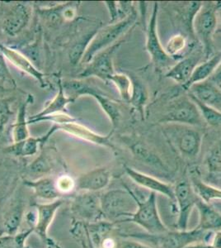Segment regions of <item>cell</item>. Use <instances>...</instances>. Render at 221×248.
<instances>
[{
	"label": "cell",
	"instance_id": "ac0fdd59",
	"mask_svg": "<svg viewBox=\"0 0 221 248\" xmlns=\"http://www.w3.org/2000/svg\"><path fill=\"white\" fill-rule=\"evenodd\" d=\"M64 202L65 201L59 199L52 202L38 203L36 205L37 210V222L34 227V232H37L45 243L49 239L47 237L48 229L56 216V212L58 211Z\"/></svg>",
	"mask_w": 221,
	"mask_h": 248
},
{
	"label": "cell",
	"instance_id": "1f68e13d",
	"mask_svg": "<svg viewBox=\"0 0 221 248\" xmlns=\"http://www.w3.org/2000/svg\"><path fill=\"white\" fill-rule=\"evenodd\" d=\"M33 100L32 95L29 94L28 99L21 105L17 112V119L13 127V140L14 142H19L30 137L28 131V122L27 119V109L28 105Z\"/></svg>",
	"mask_w": 221,
	"mask_h": 248
},
{
	"label": "cell",
	"instance_id": "8fae6325",
	"mask_svg": "<svg viewBox=\"0 0 221 248\" xmlns=\"http://www.w3.org/2000/svg\"><path fill=\"white\" fill-rule=\"evenodd\" d=\"M121 42L116 43L106 50L96 55L93 59L88 64L84 71L79 75L80 79L88 77H97L104 81H110L111 77L116 73L113 65L114 54L118 51Z\"/></svg>",
	"mask_w": 221,
	"mask_h": 248
},
{
	"label": "cell",
	"instance_id": "7402d4cb",
	"mask_svg": "<svg viewBox=\"0 0 221 248\" xmlns=\"http://www.w3.org/2000/svg\"><path fill=\"white\" fill-rule=\"evenodd\" d=\"M0 52L3 54L4 57L9 60L13 65L20 69L21 71L28 74L29 76L33 77L34 79H37V81L39 82L40 85H42V87H45L46 85L45 75L42 73V71H38V69L35 67V65L23 54L15 49L8 47L1 44H0Z\"/></svg>",
	"mask_w": 221,
	"mask_h": 248
},
{
	"label": "cell",
	"instance_id": "7a4b0ae2",
	"mask_svg": "<svg viewBox=\"0 0 221 248\" xmlns=\"http://www.w3.org/2000/svg\"><path fill=\"white\" fill-rule=\"evenodd\" d=\"M136 20L137 15L134 11L117 23H110L109 25L96 31L84 52L81 63L88 65L96 55L119 43L120 38L134 27Z\"/></svg>",
	"mask_w": 221,
	"mask_h": 248
},
{
	"label": "cell",
	"instance_id": "60d3db41",
	"mask_svg": "<svg viewBox=\"0 0 221 248\" xmlns=\"http://www.w3.org/2000/svg\"><path fill=\"white\" fill-rule=\"evenodd\" d=\"M210 82H212L213 84H215L216 86L221 88V63L219 65L218 68L216 69L215 73L213 74L210 77V79H208Z\"/></svg>",
	"mask_w": 221,
	"mask_h": 248
},
{
	"label": "cell",
	"instance_id": "44dd1931",
	"mask_svg": "<svg viewBox=\"0 0 221 248\" xmlns=\"http://www.w3.org/2000/svg\"><path fill=\"white\" fill-rule=\"evenodd\" d=\"M188 94L205 105L221 111V90L209 79L192 85Z\"/></svg>",
	"mask_w": 221,
	"mask_h": 248
},
{
	"label": "cell",
	"instance_id": "277c9868",
	"mask_svg": "<svg viewBox=\"0 0 221 248\" xmlns=\"http://www.w3.org/2000/svg\"><path fill=\"white\" fill-rule=\"evenodd\" d=\"M217 27L215 2H204L193 20L194 37L202 46L205 60L214 55V36Z\"/></svg>",
	"mask_w": 221,
	"mask_h": 248
},
{
	"label": "cell",
	"instance_id": "ab89813d",
	"mask_svg": "<svg viewBox=\"0 0 221 248\" xmlns=\"http://www.w3.org/2000/svg\"><path fill=\"white\" fill-rule=\"evenodd\" d=\"M118 248H152L144 243L136 241H123L119 244Z\"/></svg>",
	"mask_w": 221,
	"mask_h": 248
},
{
	"label": "cell",
	"instance_id": "5b68a950",
	"mask_svg": "<svg viewBox=\"0 0 221 248\" xmlns=\"http://www.w3.org/2000/svg\"><path fill=\"white\" fill-rule=\"evenodd\" d=\"M65 93L68 97L73 99L74 101L80 96L91 95L98 101L106 116L112 123V132L118 127L121 118L120 106L117 102L110 99L108 96L97 91L95 88L85 83L81 79H71L62 81Z\"/></svg>",
	"mask_w": 221,
	"mask_h": 248
},
{
	"label": "cell",
	"instance_id": "4fadbf2b",
	"mask_svg": "<svg viewBox=\"0 0 221 248\" xmlns=\"http://www.w3.org/2000/svg\"><path fill=\"white\" fill-rule=\"evenodd\" d=\"M31 10L28 4L15 3L3 17V30L9 37H17L30 22Z\"/></svg>",
	"mask_w": 221,
	"mask_h": 248
},
{
	"label": "cell",
	"instance_id": "bcb514c9",
	"mask_svg": "<svg viewBox=\"0 0 221 248\" xmlns=\"http://www.w3.org/2000/svg\"></svg>",
	"mask_w": 221,
	"mask_h": 248
},
{
	"label": "cell",
	"instance_id": "cb8c5ba5",
	"mask_svg": "<svg viewBox=\"0 0 221 248\" xmlns=\"http://www.w3.org/2000/svg\"><path fill=\"white\" fill-rule=\"evenodd\" d=\"M199 213V223L196 228L204 231L216 232L221 230V214L210 203L199 199L196 204Z\"/></svg>",
	"mask_w": 221,
	"mask_h": 248
},
{
	"label": "cell",
	"instance_id": "2e32d148",
	"mask_svg": "<svg viewBox=\"0 0 221 248\" xmlns=\"http://www.w3.org/2000/svg\"><path fill=\"white\" fill-rule=\"evenodd\" d=\"M129 148L135 160L140 161V163L164 174L170 173V168L168 164L144 141L138 139L132 140L130 142Z\"/></svg>",
	"mask_w": 221,
	"mask_h": 248
},
{
	"label": "cell",
	"instance_id": "d4e9b609",
	"mask_svg": "<svg viewBox=\"0 0 221 248\" xmlns=\"http://www.w3.org/2000/svg\"><path fill=\"white\" fill-rule=\"evenodd\" d=\"M58 88L59 91L56 94V97L51 100L42 111L39 113L31 116L28 119V124H36L40 119L44 118L45 116L56 114V113H64L66 106L70 103H74V100L66 95L65 91L63 89L61 79H58Z\"/></svg>",
	"mask_w": 221,
	"mask_h": 248
},
{
	"label": "cell",
	"instance_id": "f1b7e54d",
	"mask_svg": "<svg viewBox=\"0 0 221 248\" xmlns=\"http://www.w3.org/2000/svg\"><path fill=\"white\" fill-rule=\"evenodd\" d=\"M164 49L171 58L177 62L193 51L194 44H190L185 34L177 33L168 39Z\"/></svg>",
	"mask_w": 221,
	"mask_h": 248
},
{
	"label": "cell",
	"instance_id": "3957f363",
	"mask_svg": "<svg viewBox=\"0 0 221 248\" xmlns=\"http://www.w3.org/2000/svg\"><path fill=\"white\" fill-rule=\"evenodd\" d=\"M137 195L125 186V189H112L100 195L104 219L112 222H126L137 209Z\"/></svg>",
	"mask_w": 221,
	"mask_h": 248
},
{
	"label": "cell",
	"instance_id": "7c38bea8",
	"mask_svg": "<svg viewBox=\"0 0 221 248\" xmlns=\"http://www.w3.org/2000/svg\"><path fill=\"white\" fill-rule=\"evenodd\" d=\"M74 215L88 223L103 220L100 195L93 192H86L74 198L71 206Z\"/></svg>",
	"mask_w": 221,
	"mask_h": 248
},
{
	"label": "cell",
	"instance_id": "74e56055",
	"mask_svg": "<svg viewBox=\"0 0 221 248\" xmlns=\"http://www.w3.org/2000/svg\"><path fill=\"white\" fill-rule=\"evenodd\" d=\"M11 114L10 102L8 99H0V133L3 132Z\"/></svg>",
	"mask_w": 221,
	"mask_h": 248
},
{
	"label": "cell",
	"instance_id": "9c48e42d",
	"mask_svg": "<svg viewBox=\"0 0 221 248\" xmlns=\"http://www.w3.org/2000/svg\"><path fill=\"white\" fill-rule=\"evenodd\" d=\"M158 14L159 3H154L151 16L149 17L146 29V51L157 69L171 68L177 62L168 56L160 42L158 33Z\"/></svg>",
	"mask_w": 221,
	"mask_h": 248
},
{
	"label": "cell",
	"instance_id": "836d02e7",
	"mask_svg": "<svg viewBox=\"0 0 221 248\" xmlns=\"http://www.w3.org/2000/svg\"><path fill=\"white\" fill-rule=\"evenodd\" d=\"M110 81L112 82L116 88L118 89V92L120 93V98L123 99L124 101L129 103L131 97H132V88H133L132 77H130L126 74L116 72L111 77Z\"/></svg>",
	"mask_w": 221,
	"mask_h": 248
},
{
	"label": "cell",
	"instance_id": "d6a6232c",
	"mask_svg": "<svg viewBox=\"0 0 221 248\" xmlns=\"http://www.w3.org/2000/svg\"><path fill=\"white\" fill-rule=\"evenodd\" d=\"M132 82L133 88L129 103L144 119L146 116V106L148 101V91L143 82L140 81V79H132Z\"/></svg>",
	"mask_w": 221,
	"mask_h": 248
},
{
	"label": "cell",
	"instance_id": "ee69618b",
	"mask_svg": "<svg viewBox=\"0 0 221 248\" xmlns=\"http://www.w3.org/2000/svg\"><path fill=\"white\" fill-rule=\"evenodd\" d=\"M186 248H215L210 243H200L188 246Z\"/></svg>",
	"mask_w": 221,
	"mask_h": 248
},
{
	"label": "cell",
	"instance_id": "52a82bcc",
	"mask_svg": "<svg viewBox=\"0 0 221 248\" xmlns=\"http://www.w3.org/2000/svg\"><path fill=\"white\" fill-rule=\"evenodd\" d=\"M160 122L162 124H184L196 127H202L206 124L198 108L189 96H182L172 102Z\"/></svg>",
	"mask_w": 221,
	"mask_h": 248
},
{
	"label": "cell",
	"instance_id": "484cf974",
	"mask_svg": "<svg viewBox=\"0 0 221 248\" xmlns=\"http://www.w3.org/2000/svg\"><path fill=\"white\" fill-rule=\"evenodd\" d=\"M188 176L196 195L202 201L209 203L213 201H221V189L206 183L198 169L190 170Z\"/></svg>",
	"mask_w": 221,
	"mask_h": 248
},
{
	"label": "cell",
	"instance_id": "ffe728a7",
	"mask_svg": "<svg viewBox=\"0 0 221 248\" xmlns=\"http://www.w3.org/2000/svg\"><path fill=\"white\" fill-rule=\"evenodd\" d=\"M57 130H59L58 124H54L45 135L39 138L29 137L23 141L14 142L11 146L6 147L5 152L15 156H31L36 155L40 147H42Z\"/></svg>",
	"mask_w": 221,
	"mask_h": 248
},
{
	"label": "cell",
	"instance_id": "f35d334b",
	"mask_svg": "<svg viewBox=\"0 0 221 248\" xmlns=\"http://www.w3.org/2000/svg\"><path fill=\"white\" fill-rule=\"evenodd\" d=\"M6 58L3 54L0 52V80L9 83L11 85L16 86V82L14 80L13 75L9 71V68L6 63Z\"/></svg>",
	"mask_w": 221,
	"mask_h": 248
},
{
	"label": "cell",
	"instance_id": "8992f818",
	"mask_svg": "<svg viewBox=\"0 0 221 248\" xmlns=\"http://www.w3.org/2000/svg\"><path fill=\"white\" fill-rule=\"evenodd\" d=\"M126 222L137 224L149 235H160L168 231L160 217L157 204V194L154 192H150L145 201H140L137 198V209Z\"/></svg>",
	"mask_w": 221,
	"mask_h": 248
},
{
	"label": "cell",
	"instance_id": "83f0119b",
	"mask_svg": "<svg viewBox=\"0 0 221 248\" xmlns=\"http://www.w3.org/2000/svg\"><path fill=\"white\" fill-rule=\"evenodd\" d=\"M26 186L33 189L34 194L39 199L47 201H55L59 200L61 196L56 186V181L53 178L45 176L35 181L25 180Z\"/></svg>",
	"mask_w": 221,
	"mask_h": 248
},
{
	"label": "cell",
	"instance_id": "e575fe53",
	"mask_svg": "<svg viewBox=\"0 0 221 248\" xmlns=\"http://www.w3.org/2000/svg\"><path fill=\"white\" fill-rule=\"evenodd\" d=\"M191 99L193 100L198 108L200 113L202 114V119L204 120L206 124H208L212 127H219L221 126V111L216 109L215 108L210 107L208 105H205L202 102L199 101L195 99L192 96L188 94Z\"/></svg>",
	"mask_w": 221,
	"mask_h": 248
},
{
	"label": "cell",
	"instance_id": "f6af8a7d",
	"mask_svg": "<svg viewBox=\"0 0 221 248\" xmlns=\"http://www.w3.org/2000/svg\"><path fill=\"white\" fill-rule=\"evenodd\" d=\"M45 244L47 245V248H59L58 245L54 241L50 239V238L47 240V242L45 243Z\"/></svg>",
	"mask_w": 221,
	"mask_h": 248
},
{
	"label": "cell",
	"instance_id": "ba28073f",
	"mask_svg": "<svg viewBox=\"0 0 221 248\" xmlns=\"http://www.w3.org/2000/svg\"><path fill=\"white\" fill-rule=\"evenodd\" d=\"M213 232H207L195 228L191 230L169 231L160 235H149L151 240L161 248H186L196 243H210L214 236Z\"/></svg>",
	"mask_w": 221,
	"mask_h": 248
},
{
	"label": "cell",
	"instance_id": "f546056e",
	"mask_svg": "<svg viewBox=\"0 0 221 248\" xmlns=\"http://www.w3.org/2000/svg\"><path fill=\"white\" fill-rule=\"evenodd\" d=\"M24 202L17 200L13 202L4 215L3 217V232L6 235L17 234V229H19L20 223L24 215Z\"/></svg>",
	"mask_w": 221,
	"mask_h": 248
},
{
	"label": "cell",
	"instance_id": "d590c367",
	"mask_svg": "<svg viewBox=\"0 0 221 248\" xmlns=\"http://www.w3.org/2000/svg\"><path fill=\"white\" fill-rule=\"evenodd\" d=\"M32 232L33 228H30L20 233L0 237V248H26V240Z\"/></svg>",
	"mask_w": 221,
	"mask_h": 248
},
{
	"label": "cell",
	"instance_id": "b9f144b4",
	"mask_svg": "<svg viewBox=\"0 0 221 248\" xmlns=\"http://www.w3.org/2000/svg\"><path fill=\"white\" fill-rule=\"evenodd\" d=\"M216 6V15H217V27L216 33H221V1L215 2Z\"/></svg>",
	"mask_w": 221,
	"mask_h": 248
},
{
	"label": "cell",
	"instance_id": "603a6c76",
	"mask_svg": "<svg viewBox=\"0 0 221 248\" xmlns=\"http://www.w3.org/2000/svg\"><path fill=\"white\" fill-rule=\"evenodd\" d=\"M206 177L203 181L221 189V140L213 145L205 158Z\"/></svg>",
	"mask_w": 221,
	"mask_h": 248
},
{
	"label": "cell",
	"instance_id": "e0dca14e",
	"mask_svg": "<svg viewBox=\"0 0 221 248\" xmlns=\"http://www.w3.org/2000/svg\"><path fill=\"white\" fill-rule=\"evenodd\" d=\"M111 177V172L106 167L96 168L80 175L75 181L76 188L79 190L97 193L109 185Z\"/></svg>",
	"mask_w": 221,
	"mask_h": 248
},
{
	"label": "cell",
	"instance_id": "4dcf8cb0",
	"mask_svg": "<svg viewBox=\"0 0 221 248\" xmlns=\"http://www.w3.org/2000/svg\"><path fill=\"white\" fill-rule=\"evenodd\" d=\"M55 166V157L52 151L45 150L38 157L34 160L32 163L30 164L28 167V173L32 180L35 181L40 178L47 176L48 173L52 170Z\"/></svg>",
	"mask_w": 221,
	"mask_h": 248
},
{
	"label": "cell",
	"instance_id": "9a60e30c",
	"mask_svg": "<svg viewBox=\"0 0 221 248\" xmlns=\"http://www.w3.org/2000/svg\"><path fill=\"white\" fill-rule=\"evenodd\" d=\"M124 168L127 175L138 186L146 188L150 190V192L164 195L170 201L175 202L174 186L160 181L158 178L154 177L152 175L136 170L128 166H125Z\"/></svg>",
	"mask_w": 221,
	"mask_h": 248
},
{
	"label": "cell",
	"instance_id": "7bdbcfd3",
	"mask_svg": "<svg viewBox=\"0 0 221 248\" xmlns=\"http://www.w3.org/2000/svg\"><path fill=\"white\" fill-rule=\"evenodd\" d=\"M210 244L215 248H221V230L214 233Z\"/></svg>",
	"mask_w": 221,
	"mask_h": 248
},
{
	"label": "cell",
	"instance_id": "6da1fadb",
	"mask_svg": "<svg viewBox=\"0 0 221 248\" xmlns=\"http://www.w3.org/2000/svg\"><path fill=\"white\" fill-rule=\"evenodd\" d=\"M162 133L171 147L185 159L193 160L201 153L203 133L199 127L165 124H162Z\"/></svg>",
	"mask_w": 221,
	"mask_h": 248
},
{
	"label": "cell",
	"instance_id": "d6986e66",
	"mask_svg": "<svg viewBox=\"0 0 221 248\" xmlns=\"http://www.w3.org/2000/svg\"><path fill=\"white\" fill-rule=\"evenodd\" d=\"M58 126H59V130H62L65 133H70L71 135H74L79 139H84L85 141L100 145L103 147H108V148H111L112 151L117 150L115 146L112 143V141L110 140L112 138V133H113L112 131L108 135H100V134L92 132V130L88 128L85 126H83L76 121L68 123V124H60V125L58 124Z\"/></svg>",
	"mask_w": 221,
	"mask_h": 248
},
{
	"label": "cell",
	"instance_id": "5bb4252c",
	"mask_svg": "<svg viewBox=\"0 0 221 248\" xmlns=\"http://www.w3.org/2000/svg\"><path fill=\"white\" fill-rule=\"evenodd\" d=\"M203 56L204 54L202 50L194 49L188 56L177 61L172 67L168 69L165 75L166 78L173 79L177 84L184 86L189 81L196 66L203 58Z\"/></svg>",
	"mask_w": 221,
	"mask_h": 248
},
{
	"label": "cell",
	"instance_id": "8d00e7d4",
	"mask_svg": "<svg viewBox=\"0 0 221 248\" xmlns=\"http://www.w3.org/2000/svg\"><path fill=\"white\" fill-rule=\"evenodd\" d=\"M56 186L60 194H67L76 188L75 181L67 175L59 176L56 181Z\"/></svg>",
	"mask_w": 221,
	"mask_h": 248
},
{
	"label": "cell",
	"instance_id": "30bf717a",
	"mask_svg": "<svg viewBox=\"0 0 221 248\" xmlns=\"http://www.w3.org/2000/svg\"><path fill=\"white\" fill-rule=\"evenodd\" d=\"M175 202L177 204L178 217L177 227L178 230L188 229V223L191 214L196 207V203L200 198L196 195L193 187L192 186L188 174L185 173L179 181L174 186Z\"/></svg>",
	"mask_w": 221,
	"mask_h": 248
},
{
	"label": "cell",
	"instance_id": "4316f807",
	"mask_svg": "<svg viewBox=\"0 0 221 248\" xmlns=\"http://www.w3.org/2000/svg\"><path fill=\"white\" fill-rule=\"evenodd\" d=\"M221 63V50L217 51L216 53H214L210 58L205 60L204 62L200 63L195 69L189 81L184 86H182V88L185 91H188L192 85L210 79Z\"/></svg>",
	"mask_w": 221,
	"mask_h": 248
}]
</instances>
